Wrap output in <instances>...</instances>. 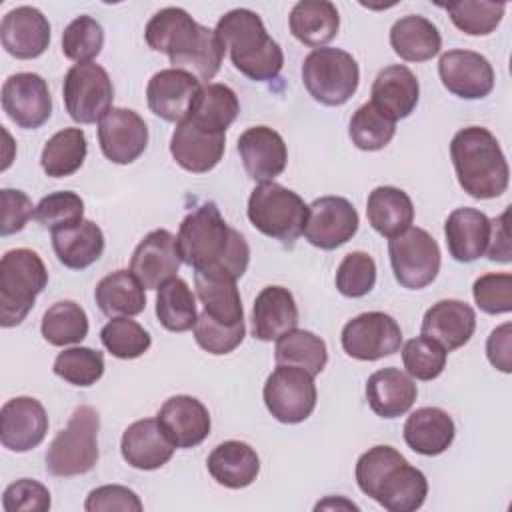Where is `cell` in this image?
Wrapping results in <instances>:
<instances>
[{
	"label": "cell",
	"instance_id": "cell-52",
	"mask_svg": "<svg viewBox=\"0 0 512 512\" xmlns=\"http://www.w3.org/2000/svg\"><path fill=\"white\" fill-rule=\"evenodd\" d=\"M244 334H246L244 322L228 326L212 320L204 312L198 316L194 324V340L198 342V346L208 354H216V356L230 354L232 350H236L242 344Z\"/></svg>",
	"mask_w": 512,
	"mask_h": 512
},
{
	"label": "cell",
	"instance_id": "cell-13",
	"mask_svg": "<svg viewBox=\"0 0 512 512\" xmlns=\"http://www.w3.org/2000/svg\"><path fill=\"white\" fill-rule=\"evenodd\" d=\"M2 110L18 128H40L52 114V96L46 80L34 72L8 76L2 84Z\"/></svg>",
	"mask_w": 512,
	"mask_h": 512
},
{
	"label": "cell",
	"instance_id": "cell-19",
	"mask_svg": "<svg viewBox=\"0 0 512 512\" xmlns=\"http://www.w3.org/2000/svg\"><path fill=\"white\" fill-rule=\"evenodd\" d=\"M48 432V414L32 396H16L2 404L0 442L12 452L36 448Z\"/></svg>",
	"mask_w": 512,
	"mask_h": 512
},
{
	"label": "cell",
	"instance_id": "cell-36",
	"mask_svg": "<svg viewBox=\"0 0 512 512\" xmlns=\"http://www.w3.org/2000/svg\"><path fill=\"white\" fill-rule=\"evenodd\" d=\"M390 46L406 62H426L442 48L438 28L420 14H408L390 28Z\"/></svg>",
	"mask_w": 512,
	"mask_h": 512
},
{
	"label": "cell",
	"instance_id": "cell-30",
	"mask_svg": "<svg viewBox=\"0 0 512 512\" xmlns=\"http://www.w3.org/2000/svg\"><path fill=\"white\" fill-rule=\"evenodd\" d=\"M456 436L452 416L436 406L414 410L404 424V442L416 454L438 456L446 452Z\"/></svg>",
	"mask_w": 512,
	"mask_h": 512
},
{
	"label": "cell",
	"instance_id": "cell-1",
	"mask_svg": "<svg viewBox=\"0 0 512 512\" xmlns=\"http://www.w3.org/2000/svg\"><path fill=\"white\" fill-rule=\"evenodd\" d=\"M178 252L194 272L238 280L250 262V246L230 228L214 202L192 210L178 228Z\"/></svg>",
	"mask_w": 512,
	"mask_h": 512
},
{
	"label": "cell",
	"instance_id": "cell-49",
	"mask_svg": "<svg viewBox=\"0 0 512 512\" xmlns=\"http://www.w3.org/2000/svg\"><path fill=\"white\" fill-rule=\"evenodd\" d=\"M446 350L432 338L416 336L402 348V362L408 376L416 380H434L446 368Z\"/></svg>",
	"mask_w": 512,
	"mask_h": 512
},
{
	"label": "cell",
	"instance_id": "cell-42",
	"mask_svg": "<svg viewBox=\"0 0 512 512\" xmlns=\"http://www.w3.org/2000/svg\"><path fill=\"white\" fill-rule=\"evenodd\" d=\"M156 316L158 322L170 332H186L194 328L198 320L196 300L186 280L174 276L158 288Z\"/></svg>",
	"mask_w": 512,
	"mask_h": 512
},
{
	"label": "cell",
	"instance_id": "cell-28",
	"mask_svg": "<svg viewBox=\"0 0 512 512\" xmlns=\"http://www.w3.org/2000/svg\"><path fill=\"white\" fill-rule=\"evenodd\" d=\"M298 306L292 292L284 286H266L258 292L252 306V336L270 342L294 330Z\"/></svg>",
	"mask_w": 512,
	"mask_h": 512
},
{
	"label": "cell",
	"instance_id": "cell-59",
	"mask_svg": "<svg viewBox=\"0 0 512 512\" xmlns=\"http://www.w3.org/2000/svg\"><path fill=\"white\" fill-rule=\"evenodd\" d=\"M486 254L492 262H510V234H508V210H504L498 218L490 220V238L486 246Z\"/></svg>",
	"mask_w": 512,
	"mask_h": 512
},
{
	"label": "cell",
	"instance_id": "cell-5",
	"mask_svg": "<svg viewBox=\"0 0 512 512\" xmlns=\"http://www.w3.org/2000/svg\"><path fill=\"white\" fill-rule=\"evenodd\" d=\"M100 416L92 406H78L46 450V470L58 478L90 472L98 462Z\"/></svg>",
	"mask_w": 512,
	"mask_h": 512
},
{
	"label": "cell",
	"instance_id": "cell-22",
	"mask_svg": "<svg viewBox=\"0 0 512 512\" xmlns=\"http://www.w3.org/2000/svg\"><path fill=\"white\" fill-rule=\"evenodd\" d=\"M0 40L4 50L18 60L38 58L50 44L48 18L34 6H18L2 18Z\"/></svg>",
	"mask_w": 512,
	"mask_h": 512
},
{
	"label": "cell",
	"instance_id": "cell-25",
	"mask_svg": "<svg viewBox=\"0 0 512 512\" xmlns=\"http://www.w3.org/2000/svg\"><path fill=\"white\" fill-rule=\"evenodd\" d=\"M426 496V476L410 466L406 458L388 468L370 494V498L388 512H414L424 504Z\"/></svg>",
	"mask_w": 512,
	"mask_h": 512
},
{
	"label": "cell",
	"instance_id": "cell-35",
	"mask_svg": "<svg viewBox=\"0 0 512 512\" xmlns=\"http://www.w3.org/2000/svg\"><path fill=\"white\" fill-rule=\"evenodd\" d=\"M366 216L378 234L394 238L412 226L414 204L404 190L396 186H378L368 194Z\"/></svg>",
	"mask_w": 512,
	"mask_h": 512
},
{
	"label": "cell",
	"instance_id": "cell-54",
	"mask_svg": "<svg viewBox=\"0 0 512 512\" xmlns=\"http://www.w3.org/2000/svg\"><path fill=\"white\" fill-rule=\"evenodd\" d=\"M50 504L48 488L30 478L12 482L2 494V508L6 512H46Z\"/></svg>",
	"mask_w": 512,
	"mask_h": 512
},
{
	"label": "cell",
	"instance_id": "cell-21",
	"mask_svg": "<svg viewBox=\"0 0 512 512\" xmlns=\"http://www.w3.org/2000/svg\"><path fill=\"white\" fill-rule=\"evenodd\" d=\"M156 420L176 448H194L202 444L212 426L208 408L188 394L168 398L160 406Z\"/></svg>",
	"mask_w": 512,
	"mask_h": 512
},
{
	"label": "cell",
	"instance_id": "cell-23",
	"mask_svg": "<svg viewBox=\"0 0 512 512\" xmlns=\"http://www.w3.org/2000/svg\"><path fill=\"white\" fill-rule=\"evenodd\" d=\"M422 336L436 340L446 352L462 348L476 330V312L470 304L448 298L432 304L422 318Z\"/></svg>",
	"mask_w": 512,
	"mask_h": 512
},
{
	"label": "cell",
	"instance_id": "cell-8",
	"mask_svg": "<svg viewBox=\"0 0 512 512\" xmlns=\"http://www.w3.org/2000/svg\"><path fill=\"white\" fill-rule=\"evenodd\" d=\"M388 256L396 282L408 290L426 288L440 272V246L422 228L410 226L406 232L390 238Z\"/></svg>",
	"mask_w": 512,
	"mask_h": 512
},
{
	"label": "cell",
	"instance_id": "cell-15",
	"mask_svg": "<svg viewBox=\"0 0 512 512\" xmlns=\"http://www.w3.org/2000/svg\"><path fill=\"white\" fill-rule=\"evenodd\" d=\"M202 84L196 76L178 68L156 72L146 86L148 108L162 120L180 124L188 118Z\"/></svg>",
	"mask_w": 512,
	"mask_h": 512
},
{
	"label": "cell",
	"instance_id": "cell-9",
	"mask_svg": "<svg viewBox=\"0 0 512 512\" xmlns=\"http://www.w3.org/2000/svg\"><path fill=\"white\" fill-rule=\"evenodd\" d=\"M62 98L66 112L74 122H100L112 108V80L108 72L96 62L74 64L64 76Z\"/></svg>",
	"mask_w": 512,
	"mask_h": 512
},
{
	"label": "cell",
	"instance_id": "cell-50",
	"mask_svg": "<svg viewBox=\"0 0 512 512\" xmlns=\"http://www.w3.org/2000/svg\"><path fill=\"white\" fill-rule=\"evenodd\" d=\"M82 216H84V200L70 190H60L44 196L36 204V212H34L36 222L50 232L74 226L84 220Z\"/></svg>",
	"mask_w": 512,
	"mask_h": 512
},
{
	"label": "cell",
	"instance_id": "cell-32",
	"mask_svg": "<svg viewBox=\"0 0 512 512\" xmlns=\"http://www.w3.org/2000/svg\"><path fill=\"white\" fill-rule=\"evenodd\" d=\"M210 476L226 488L238 490L250 486L260 472V458L256 450L240 440H226L218 444L206 460Z\"/></svg>",
	"mask_w": 512,
	"mask_h": 512
},
{
	"label": "cell",
	"instance_id": "cell-47",
	"mask_svg": "<svg viewBox=\"0 0 512 512\" xmlns=\"http://www.w3.org/2000/svg\"><path fill=\"white\" fill-rule=\"evenodd\" d=\"M452 24L468 36H486L500 24L506 4L504 2H454L444 6Z\"/></svg>",
	"mask_w": 512,
	"mask_h": 512
},
{
	"label": "cell",
	"instance_id": "cell-14",
	"mask_svg": "<svg viewBox=\"0 0 512 512\" xmlns=\"http://www.w3.org/2000/svg\"><path fill=\"white\" fill-rule=\"evenodd\" d=\"M358 212L350 200L342 196H322L308 206L304 226L306 240L320 250H334L358 232Z\"/></svg>",
	"mask_w": 512,
	"mask_h": 512
},
{
	"label": "cell",
	"instance_id": "cell-48",
	"mask_svg": "<svg viewBox=\"0 0 512 512\" xmlns=\"http://www.w3.org/2000/svg\"><path fill=\"white\" fill-rule=\"evenodd\" d=\"M104 30L92 16L74 18L62 32V52L76 64L92 62L102 52Z\"/></svg>",
	"mask_w": 512,
	"mask_h": 512
},
{
	"label": "cell",
	"instance_id": "cell-58",
	"mask_svg": "<svg viewBox=\"0 0 512 512\" xmlns=\"http://www.w3.org/2000/svg\"><path fill=\"white\" fill-rule=\"evenodd\" d=\"M486 356L490 364L502 372L512 370V326L504 322L502 326L494 328L486 340Z\"/></svg>",
	"mask_w": 512,
	"mask_h": 512
},
{
	"label": "cell",
	"instance_id": "cell-55",
	"mask_svg": "<svg viewBox=\"0 0 512 512\" xmlns=\"http://www.w3.org/2000/svg\"><path fill=\"white\" fill-rule=\"evenodd\" d=\"M400 460H404V456L392 448V446H386V444H380V446H374L370 450H366L358 462H356V482H358V488L370 496L376 482L382 478V474L392 468L394 464H398Z\"/></svg>",
	"mask_w": 512,
	"mask_h": 512
},
{
	"label": "cell",
	"instance_id": "cell-31",
	"mask_svg": "<svg viewBox=\"0 0 512 512\" xmlns=\"http://www.w3.org/2000/svg\"><path fill=\"white\" fill-rule=\"evenodd\" d=\"M446 246L454 260L474 262L486 254L490 238V218L476 208H456L444 224Z\"/></svg>",
	"mask_w": 512,
	"mask_h": 512
},
{
	"label": "cell",
	"instance_id": "cell-4",
	"mask_svg": "<svg viewBox=\"0 0 512 512\" xmlns=\"http://www.w3.org/2000/svg\"><path fill=\"white\" fill-rule=\"evenodd\" d=\"M48 284L42 258L30 248L8 250L0 260V324L12 328L32 310L36 296Z\"/></svg>",
	"mask_w": 512,
	"mask_h": 512
},
{
	"label": "cell",
	"instance_id": "cell-12",
	"mask_svg": "<svg viewBox=\"0 0 512 512\" xmlns=\"http://www.w3.org/2000/svg\"><path fill=\"white\" fill-rule=\"evenodd\" d=\"M206 26L198 24L186 10L168 6L158 10L146 24L144 38L154 52H162L170 58L172 68H178L202 42Z\"/></svg>",
	"mask_w": 512,
	"mask_h": 512
},
{
	"label": "cell",
	"instance_id": "cell-37",
	"mask_svg": "<svg viewBox=\"0 0 512 512\" xmlns=\"http://www.w3.org/2000/svg\"><path fill=\"white\" fill-rule=\"evenodd\" d=\"M96 306L110 318L136 316L146 308V294L130 270H116L104 276L94 288Z\"/></svg>",
	"mask_w": 512,
	"mask_h": 512
},
{
	"label": "cell",
	"instance_id": "cell-46",
	"mask_svg": "<svg viewBox=\"0 0 512 512\" xmlns=\"http://www.w3.org/2000/svg\"><path fill=\"white\" fill-rule=\"evenodd\" d=\"M54 374L72 386H92L104 374V356L98 350L86 346H74L62 350L52 366Z\"/></svg>",
	"mask_w": 512,
	"mask_h": 512
},
{
	"label": "cell",
	"instance_id": "cell-33",
	"mask_svg": "<svg viewBox=\"0 0 512 512\" xmlns=\"http://www.w3.org/2000/svg\"><path fill=\"white\" fill-rule=\"evenodd\" d=\"M288 24L298 42L316 50L336 38L340 16L336 6L328 0H302L290 10Z\"/></svg>",
	"mask_w": 512,
	"mask_h": 512
},
{
	"label": "cell",
	"instance_id": "cell-29",
	"mask_svg": "<svg viewBox=\"0 0 512 512\" xmlns=\"http://www.w3.org/2000/svg\"><path fill=\"white\" fill-rule=\"evenodd\" d=\"M418 388L414 380L398 368H382L366 380V400L380 418H398L416 402Z\"/></svg>",
	"mask_w": 512,
	"mask_h": 512
},
{
	"label": "cell",
	"instance_id": "cell-27",
	"mask_svg": "<svg viewBox=\"0 0 512 512\" xmlns=\"http://www.w3.org/2000/svg\"><path fill=\"white\" fill-rule=\"evenodd\" d=\"M420 98L418 78L404 64H392L378 72L372 84V104L390 120L408 118Z\"/></svg>",
	"mask_w": 512,
	"mask_h": 512
},
{
	"label": "cell",
	"instance_id": "cell-2",
	"mask_svg": "<svg viewBox=\"0 0 512 512\" xmlns=\"http://www.w3.org/2000/svg\"><path fill=\"white\" fill-rule=\"evenodd\" d=\"M450 158L458 184L478 200L498 198L506 192L510 170L496 136L482 126L458 130L450 142Z\"/></svg>",
	"mask_w": 512,
	"mask_h": 512
},
{
	"label": "cell",
	"instance_id": "cell-7",
	"mask_svg": "<svg viewBox=\"0 0 512 512\" xmlns=\"http://www.w3.org/2000/svg\"><path fill=\"white\" fill-rule=\"evenodd\" d=\"M302 82L308 94L324 106L346 104L360 82V68L352 54L340 48H316L302 64Z\"/></svg>",
	"mask_w": 512,
	"mask_h": 512
},
{
	"label": "cell",
	"instance_id": "cell-40",
	"mask_svg": "<svg viewBox=\"0 0 512 512\" xmlns=\"http://www.w3.org/2000/svg\"><path fill=\"white\" fill-rule=\"evenodd\" d=\"M274 358H276V364L296 366L316 376L326 368L328 350H326V342L314 332L294 328L276 340Z\"/></svg>",
	"mask_w": 512,
	"mask_h": 512
},
{
	"label": "cell",
	"instance_id": "cell-11",
	"mask_svg": "<svg viewBox=\"0 0 512 512\" xmlns=\"http://www.w3.org/2000/svg\"><path fill=\"white\" fill-rule=\"evenodd\" d=\"M342 348L350 358L372 362L392 356L402 346L400 324L384 312H364L342 328Z\"/></svg>",
	"mask_w": 512,
	"mask_h": 512
},
{
	"label": "cell",
	"instance_id": "cell-39",
	"mask_svg": "<svg viewBox=\"0 0 512 512\" xmlns=\"http://www.w3.org/2000/svg\"><path fill=\"white\" fill-rule=\"evenodd\" d=\"M194 286L204 306V314H208L212 320L228 326L244 322V310L236 280L194 272Z\"/></svg>",
	"mask_w": 512,
	"mask_h": 512
},
{
	"label": "cell",
	"instance_id": "cell-6",
	"mask_svg": "<svg viewBox=\"0 0 512 512\" xmlns=\"http://www.w3.org/2000/svg\"><path fill=\"white\" fill-rule=\"evenodd\" d=\"M306 218V202L278 182L258 184L248 198V220L252 226L282 244H294L304 234Z\"/></svg>",
	"mask_w": 512,
	"mask_h": 512
},
{
	"label": "cell",
	"instance_id": "cell-45",
	"mask_svg": "<svg viewBox=\"0 0 512 512\" xmlns=\"http://www.w3.org/2000/svg\"><path fill=\"white\" fill-rule=\"evenodd\" d=\"M100 340L112 356L122 360L142 356L152 344L150 334L130 316H120L106 322L100 330Z\"/></svg>",
	"mask_w": 512,
	"mask_h": 512
},
{
	"label": "cell",
	"instance_id": "cell-16",
	"mask_svg": "<svg viewBox=\"0 0 512 512\" xmlns=\"http://www.w3.org/2000/svg\"><path fill=\"white\" fill-rule=\"evenodd\" d=\"M438 74L444 88L464 100L484 98L494 88L492 64L472 50L444 52L438 62Z\"/></svg>",
	"mask_w": 512,
	"mask_h": 512
},
{
	"label": "cell",
	"instance_id": "cell-20",
	"mask_svg": "<svg viewBox=\"0 0 512 512\" xmlns=\"http://www.w3.org/2000/svg\"><path fill=\"white\" fill-rule=\"evenodd\" d=\"M238 152L246 174L258 182H274L288 162L284 138L268 126L246 128L238 138Z\"/></svg>",
	"mask_w": 512,
	"mask_h": 512
},
{
	"label": "cell",
	"instance_id": "cell-60",
	"mask_svg": "<svg viewBox=\"0 0 512 512\" xmlns=\"http://www.w3.org/2000/svg\"><path fill=\"white\" fill-rule=\"evenodd\" d=\"M340 504H344L346 508L358 510V506H356V504H352V502H346V500H342V502H340V500H334V498H326L324 502H318V504H316V510H320V508H334V506L338 508Z\"/></svg>",
	"mask_w": 512,
	"mask_h": 512
},
{
	"label": "cell",
	"instance_id": "cell-41",
	"mask_svg": "<svg viewBox=\"0 0 512 512\" xmlns=\"http://www.w3.org/2000/svg\"><path fill=\"white\" fill-rule=\"evenodd\" d=\"M88 142L82 128L58 130L42 148L40 164L46 176L64 178L80 170L86 160Z\"/></svg>",
	"mask_w": 512,
	"mask_h": 512
},
{
	"label": "cell",
	"instance_id": "cell-38",
	"mask_svg": "<svg viewBox=\"0 0 512 512\" xmlns=\"http://www.w3.org/2000/svg\"><path fill=\"white\" fill-rule=\"evenodd\" d=\"M238 112H240L238 96L230 86L206 84L202 86L186 120H190L194 126H198L204 132L224 134L230 128V124L236 120Z\"/></svg>",
	"mask_w": 512,
	"mask_h": 512
},
{
	"label": "cell",
	"instance_id": "cell-56",
	"mask_svg": "<svg viewBox=\"0 0 512 512\" xmlns=\"http://www.w3.org/2000/svg\"><path fill=\"white\" fill-rule=\"evenodd\" d=\"M36 206L26 192L14 188L0 190V234L10 236L20 232L30 218H34Z\"/></svg>",
	"mask_w": 512,
	"mask_h": 512
},
{
	"label": "cell",
	"instance_id": "cell-24",
	"mask_svg": "<svg viewBox=\"0 0 512 512\" xmlns=\"http://www.w3.org/2000/svg\"><path fill=\"white\" fill-rule=\"evenodd\" d=\"M226 136L204 132L190 120L176 124L170 138V154L176 164L188 172L204 174L212 170L224 156Z\"/></svg>",
	"mask_w": 512,
	"mask_h": 512
},
{
	"label": "cell",
	"instance_id": "cell-10",
	"mask_svg": "<svg viewBox=\"0 0 512 512\" xmlns=\"http://www.w3.org/2000/svg\"><path fill=\"white\" fill-rule=\"evenodd\" d=\"M264 404L282 424L304 422L316 408L314 376L296 366L278 364L264 382Z\"/></svg>",
	"mask_w": 512,
	"mask_h": 512
},
{
	"label": "cell",
	"instance_id": "cell-43",
	"mask_svg": "<svg viewBox=\"0 0 512 512\" xmlns=\"http://www.w3.org/2000/svg\"><path fill=\"white\" fill-rule=\"evenodd\" d=\"M40 332L52 346L78 344L88 336V316L80 304L60 300L44 312Z\"/></svg>",
	"mask_w": 512,
	"mask_h": 512
},
{
	"label": "cell",
	"instance_id": "cell-53",
	"mask_svg": "<svg viewBox=\"0 0 512 512\" xmlns=\"http://www.w3.org/2000/svg\"><path fill=\"white\" fill-rule=\"evenodd\" d=\"M476 306L486 314H508L512 310V276L508 272H488L472 286Z\"/></svg>",
	"mask_w": 512,
	"mask_h": 512
},
{
	"label": "cell",
	"instance_id": "cell-3",
	"mask_svg": "<svg viewBox=\"0 0 512 512\" xmlns=\"http://www.w3.org/2000/svg\"><path fill=\"white\" fill-rule=\"evenodd\" d=\"M216 34L230 52L234 68L246 78L268 82L280 74L284 66L282 48L266 32L264 22L256 12L248 8L226 12L216 24Z\"/></svg>",
	"mask_w": 512,
	"mask_h": 512
},
{
	"label": "cell",
	"instance_id": "cell-26",
	"mask_svg": "<svg viewBox=\"0 0 512 512\" xmlns=\"http://www.w3.org/2000/svg\"><path fill=\"white\" fill-rule=\"evenodd\" d=\"M174 448L156 418L132 422L120 440L122 458L136 470H156L164 466L172 458Z\"/></svg>",
	"mask_w": 512,
	"mask_h": 512
},
{
	"label": "cell",
	"instance_id": "cell-57",
	"mask_svg": "<svg viewBox=\"0 0 512 512\" xmlns=\"http://www.w3.org/2000/svg\"><path fill=\"white\" fill-rule=\"evenodd\" d=\"M86 512H112V510H122V512H140L142 502L138 494L126 486L120 484H106L94 488L86 502H84Z\"/></svg>",
	"mask_w": 512,
	"mask_h": 512
},
{
	"label": "cell",
	"instance_id": "cell-51",
	"mask_svg": "<svg viewBox=\"0 0 512 512\" xmlns=\"http://www.w3.org/2000/svg\"><path fill=\"white\" fill-rule=\"evenodd\" d=\"M336 288L342 296L362 298L376 284V262L368 252L356 250L342 258L336 270Z\"/></svg>",
	"mask_w": 512,
	"mask_h": 512
},
{
	"label": "cell",
	"instance_id": "cell-18",
	"mask_svg": "<svg viewBox=\"0 0 512 512\" xmlns=\"http://www.w3.org/2000/svg\"><path fill=\"white\" fill-rule=\"evenodd\" d=\"M182 264L176 236L164 228L148 232L130 258V272L146 290H156L176 276Z\"/></svg>",
	"mask_w": 512,
	"mask_h": 512
},
{
	"label": "cell",
	"instance_id": "cell-44",
	"mask_svg": "<svg viewBox=\"0 0 512 512\" xmlns=\"http://www.w3.org/2000/svg\"><path fill=\"white\" fill-rule=\"evenodd\" d=\"M396 132V122L380 112L372 102L362 104L350 118V140L356 148L374 152L390 144Z\"/></svg>",
	"mask_w": 512,
	"mask_h": 512
},
{
	"label": "cell",
	"instance_id": "cell-17",
	"mask_svg": "<svg viewBox=\"0 0 512 512\" xmlns=\"http://www.w3.org/2000/svg\"><path fill=\"white\" fill-rule=\"evenodd\" d=\"M98 140L102 154L110 162L130 164L148 146V126L138 112L112 106L98 122Z\"/></svg>",
	"mask_w": 512,
	"mask_h": 512
},
{
	"label": "cell",
	"instance_id": "cell-34",
	"mask_svg": "<svg viewBox=\"0 0 512 512\" xmlns=\"http://www.w3.org/2000/svg\"><path fill=\"white\" fill-rule=\"evenodd\" d=\"M52 248L70 270H84L94 264L104 252V234L92 220H82L74 226L52 232Z\"/></svg>",
	"mask_w": 512,
	"mask_h": 512
}]
</instances>
